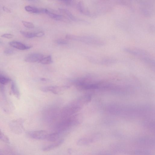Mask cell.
<instances>
[{
  "label": "cell",
  "mask_w": 155,
  "mask_h": 155,
  "mask_svg": "<svg viewBox=\"0 0 155 155\" xmlns=\"http://www.w3.org/2000/svg\"><path fill=\"white\" fill-rule=\"evenodd\" d=\"M28 1H32V0H28Z\"/></svg>",
  "instance_id": "f1b7e54d"
},
{
  "label": "cell",
  "mask_w": 155,
  "mask_h": 155,
  "mask_svg": "<svg viewBox=\"0 0 155 155\" xmlns=\"http://www.w3.org/2000/svg\"><path fill=\"white\" fill-rule=\"evenodd\" d=\"M60 11L67 15L71 20L74 21H77V20L69 11L66 9H59Z\"/></svg>",
  "instance_id": "2e32d148"
},
{
  "label": "cell",
  "mask_w": 155,
  "mask_h": 155,
  "mask_svg": "<svg viewBox=\"0 0 155 155\" xmlns=\"http://www.w3.org/2000/svg\"><path fill=\"white\" fill-rule=\"evenodd\" d=\"M0 140L7 143H10L9 138L0 129Z\"/></svg>",
  "instance_id": "ffe728a7"
},
{
  "label": "cell",
  "mask_w": 155,
  "mask_h": 155,
  "mask_svg": "<svg viewBox=\"0 0 155 155\" xmlns=\"http://www.w3.org/2000/svg\"><path fill=\"white\" fill-rule=\"evenodd\" d=\"M23 121L22 119H18L13 121L11 123V126L12 127L11 129L14 132H16V133H21L23 130Z\"/></svg>",
  "instance_id": "ba28073f"
},
{
  "label": "cell",
  "mask_w": 155,
  "mask_h": 155,
  "mask_svg": "<svg viewBox=\"0 0 155 155\" xmlns=\"http://www.w3.org/2000/svg\"><path fill=\"white\" fill-rule=\"evenodd\" d=\"M9 44L12 47L20 50L29 49L32 47L31 46L26 45L21 42L16 41L10 42Z\"/></svg>",
  "instance_id": "30bf717a"
},
{
  "label": "cell",
  "mask_w": 155,
  "mask_h": 155,
  "mask_svg": "<svg viewBox=\"0 0 155 155\" xmlns=\"http://www.w3.org/2000/svg\"><path fill=\"white\" fill-rule=\"evenodd\" d=\"M3 11L5 12L9 13L11 12V11L8 8L6 7H3Z\"/></svg>",
  "instance_id": "484cf974"
},
{
  "label": "cell",
  "mask_w": 155,
  "mask_h": 155,
  "mask_svg": "<svg viewBox=\"0 0 155 155\" xmlns=\"http://www.w3.org/2000/svg\"><path fill=\"white\" fill-rule=\"evenodd\" d=\"M77 8L79 11L82 14L91 16L90 13L87 10H86L83 2L80 1L78 3L77 5Z\"/></svg>",
  "instance_id": "4fadbf2b"
},
{
  "label": "cell",
  "mask_w": 155,
  "mask_h": 155,
  "mask_svg": "<svg viewBox=\"0 0 155 155\" xmlns=\"http://www.w3.org/2000/svg\"><path fill=\"white\" fill-rule=\"evenodd\" d=\"M123 49L127 53L138 57L147 64L154 68V60L146 51L140 49L127 48Z\"/></svg>",
  "instance_id": "7a4b0ae2"
},
{
  "label": "cell",
  "mask_w": 155,
  "mask_h": 155,
  "mask_svg": "<svg viewBox=\"0 0 155 155\" xmlns=\"http://www.w3.org/2000/svg\"><path fill=\"white\" fill-rule=\"evenodd\" d=\"M41 80L42 81H46V79L44 78H42L41 79Z\"/></svg>",
  "instance_id": "4316f807"
},
{
  "label": "cell",
  "mask_w": 155,
  "mask_h": 155,
  "mask_svg": "<svg viewBox=\"0 0 155 155\" xmlns=\"http://www.w3.org/2000/svg\"><path fill=\"white\" fill-rule=\"evenodd\" d=\"M92 62L95 64L109 66L115 64L116 60L112 58H104L101 59H93Z\"/></svg>",
  "instance_id": "52a82bcc"
},
{
  "label": "cell",
  "mask_w": 155,
  "mask_h": 155,
  "mask_svg": "<svg viewBox=\"0 0 155 155\" xmlns=\"http://www.w3.org/2000/svg\"><path fill=\"white\" fill-rule=\"evenodd\" d=\"M69 88V86H48L42 88H41V90L44 92H51L55 94L58 95L61 94L65 90Z\"/></svg>",
  "instance_id": "277c9868"
},
{
  "label": "cell",
  "mask_w": 155,
  "mask_h": 155,
  "mask_svg": "<svg viewBox=\"0 0 155 155\" xmlns=\"http://www.w3.org/2000/svg\"><path fill=\"white\" fill-rule=\"evenodd\" d=\"M75 40L80 41L86 43L101 46L105 44V42L99 38L93 36L79 37L76 36Z\"/></svg>",
  "instance_id": "3957f363"
},
{
  "label": "cell",
  "mask_w": 155,
  "mask_h": 155,
  "mask_svg": "<svg viewBox=\"0 0 155 155\" xmlns=\"http://www.w3.org/2000/svg\"><path fill=\"white\" fill-rule=\"evenodd\" d=\"M11 89L13 94L18 98L20 97V92L16 82L14 81L12 82Z\"/></svg>",
  "instance_id": "5bb4252c"
},
{
  "label": "cell",
  "mask_w": 155,
  "mask_h": 155,
  "mask_svg": "<svg viewBox=\"0 0 155 155\" xmlns=\"http://www.w3.org/2000/svg\"><path fill=\"white\" fill-rule=\"evenodd\" d=\"M52 58L50 56L43 58L39 63L42 64H49L52 63Z\"/></svg>",
  "instance_id": "ac0fdd59"
},
{
  "label": "cell",
  "mask_w": 155,
  "mask_h": 155,
  "mask_svg": "<svg viewBox=\"0 0 155 155\" xmlns=\"http://www.w3.org/2000/svg\"><path fill=\"white\" fill-rule=\"evenodd\" d=\"M20 33L24 37L28 38H31L36 37V33L20 31Z\"/></svg>",
  "instance_id": "d6986e66"
},
{
  "label": "cell",
  "mask_w": 155,
  "mask_h": 155,
  "mask_svg": "<svg viewBox=\"0 0 155 155\" xmlns=\"http://www.w3.org/2000/svg\"><path fill=\"white\" fill-rule=\"evenodd\" d=\"M25 9L27 12L35 14L45 13V9H38L29 6L25 7Z\"/></svg>",
  "instance_id": "7c38bea8"
},
{
  "label": "cell",
  "mask_w": 155,
  "mask_h": 155,
  "mask_svg": "<svg viewBox=\"0 0 155 155\" xmlns=\"http://www.w3.org/2000/svg\"><path fill=\"white\" fill-rule=\"evenodd\" d=\"M11 80L10 79L0 73V83L5 85L8 83Z\"/></svg>",
  "instance_id": "e0dca14e"
},
{
  "label": "cell",
  "mask_w": 155,
  "mask_h": 155,
  "mask_svg": "<svg viewBox=\"0 0 155 155\" xmlns=\"http://www.w3.org/2000/svg\"><path fill=\"white\" fill-rule=\"evenodd\" d=\"M22 23L23 25L28 28L33 29L35 27L34 25L31 23L24 21H23Z\"/></svg>",
  "instance_id": "44dd1931"
},
{
  "label": "cell",
  "mask_w": 155,
  "mask_h": 155,
  "mask_svg": "<svg viewBox=\"0 0 155 155\" xmlns=\"http://www.w3.org/2000/svg\"><path fill=\"white\" fill-rule=\"evenodd\" d=\"M61 135L57 132L52 133H48L45 140L50 142H55L60 138Z\"/></svg>",
  "instance_id": "8fae6325"
},
{
  "label": "cell",
  "mask_w": 155,
  "mask_h": 155,
  "mask_svg": "<svg viewBox=\"0 0 155 155\" xmlns=\"http://www.w3.org/2000/svg\"><path fill=\"white\" fill-rule=\"evenodd\" d=\"M78 114H75L68 117L62 119L56 127L57 132L63 133L71 128L77 126L81 123V118Z\"/></svg>",
  "instance_id": "6da1fadb"
},
{
  "label": "cell",
  "mask_w": 155,
  "mask_h": 155,
  "mask_svg": "<svg viewBox=\"0 0 155 155\" xmlns=\"http://www.w3.org/2000/svg\"><path fill=\"white\" fill-rule=\"evenodd\" d=\"M64 141V140L63 139L57 141H56L54 143L44 147L42 150L46 152L53 150L62 145Z\"/></svg>",
  "instance_id": "9c48e42d"
},
{
  "label": "cell",
  "mask_w": 155,
  "mask_h": 155,
  "mask_svg": "<svg viewBox=\"0 0 155 155\" xmlns=\"http://www.w3.org/2000/svg\"><path fill=\"white\" fill-rule=\"evenodd\" d=\"M36 37H41L44 36V33L43 32H38L36 33Z\"/></svg>",
  "instance_id": "d4e9b609"
},
{
  "label": "cell",
  "mask_w": 155,
  "mask_h": 155,
  "mask_svg": "<svg viewBox=\"0 0 155 155\" xmlns=\"http://www.w3.org/2000/svg\"><path fill=\"white\" fill-rule=\"evenodd\" d=\"M1 37L4 38L11 39L13 38L14 36L10 34H5L2 35Z\"/></svg>",
  "instance_id": "603a6c76"
},
{
  "label": "cell",
  "mask_w": 155,
  "mask_h": 155,
  "mask_svg": "<svg viewBox=\"0 0 155 155\" xmlns=\"http://www.w3.org/2000/svg\"><path fill=\"white\" fill-rule=\"evenodd\" d=\"M5 53L7 54H11L13 53V51L12 49H7L5 50Z\"/></svg>",
  "instance_id": "cb8c5ba5"
},
{
  "label": "cell",
  "mask_w": 155,
  "mask_h": 155,
  "mask_svg": "<svg viewBox=\"0 0 155 155\" xmlns=\"http://www.w3.org/2000/svg\"><path fill=\"white\" fill-rule=\"evenodd\" d=\"M48 134V132L44 130L29 131L26 133L29 137L38 140H45Z\"/></svg>",
  "instance_id": "5b68a950"
},
{
  "label": "cell",
  "mask_w": 155,
  "mask_h": 155,
  "mask_svg": "<svg viewBox=\"0 0 155 155\" xmlns=\"http://www.w3.org/2000/svg\"><path fill=\"white\" fill-rule=\"evenodd\" d=\"M55 42L59 44L66 45L68 43L67 41L63 39H60L56 40Z\"/></svg>",
  "instance_id": "7402d4cb"
},
{
  "label": "cell",
  "mask_w": 155,
  "mask_h": 155,
  "mask_svg": "<svg viewBox=\"0 0 155 155\" xmlns=\"http://www.w3.org/2000/svg\"><path fill=\"white\" fill-rule=\"evenodd\" d=\"M62 1H68V0H62Z\"/></svg>",
  "instance_id": "83f0119b"
},
{
  "label": "cell",
  "mask_w": 155,
  "mask_h": 155,
  "mask_svg": "<svg viewBox=\"0 0 155 155\" xmlns=\"http://www.w3.org/2000/svg\"><path fill=\"white\" fill-rule=\"evenodd\" d=\"M43 55L39 53H33L27 56L25 59L26 62L34 63L39 62L43 58Z\"/></svg>",
  "instance_id": "8992f818"
},
{
  "label": "cell",
  "mask_w": 155,
  "mask_h": 155,
  "mask_svg": "<svg viewBox=\"0 0 155 155\" xmlns=\"http://www.w3.org/2000/svg\"><path fill=\"white\" fill-rule=\"evenodd\" d=\"M45 13L51 18L57 20H60L63 18V16L61 15H57L49 12L48 10H45Z\"/></svg>",
  "instance_id": "9a60e30c"
}]
</instances>
